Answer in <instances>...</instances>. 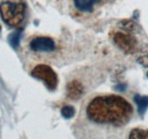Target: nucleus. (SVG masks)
Returning a JSON list of instances; mask_svg holds the SVG:
<instances>
[{"mask_svg": "<svg viewBox=\"0 0 148 139\" xmlns=\"http://www.w3.org/2000/svg\"><path fill=\"white\" fill-rule=\"evenodd\" d=\"M133 109L124 98L115 95L99 96L87 106V116L99 124L124 125L130 121Z\"/></svg>", "mask_w": 148, "mask_h": 139, "instance_id": "obj_1", "label": "nucleus"}, {"mask_svg": "<svg viewBox=\"0 0 148 139\" xmlns=\"http://www.w3.org/2000/svg\"><path fill=\"white\" fill-rule=\"evenodd\" d=\"M0 15L7 25L17 28L25 17V5L22 1H3L0 3Z\"/></svg>", "mask_w": 148, "mask_h": 139, "instance_id": "obj_2", "label": "nucleus"}, {"mask_svg": "<svg viewBox=\"0 0 148 139\" xmlns=\"http://www.w3.org/2000/svg\"><path fill=\"white\" fill-rule=\"evenodd\" d=\"M31 74L32 76L43 81V83L50 90H55L57 87V82H58L57 75H56L55 71L48 65H43V64L38 65L32 70Z\"/></svg>", "mask_w": 148, "mask_h": 139, "instance_id": "obj_3", "label": "nucleus"}, {"mask_svg": "<svg viewBox=\"0 0 148 139\" xmlns=\"http://www.w3.org/2000/svg\"><path fill=\"white\" fill-rule=\"evenodd\" d=\"M113 41L121 50L127 54H132L137 49V40L128 32H115L113 34Z\"/></svg>", "mask_w": 148, "mask_h": 139, "instance_id": "obj_4", "label": "nucleus"}, {"mask_svg": "<svg viewBox=\"0 0 148 139\" xmlns=\"http://www.w3.org/2000/svg\"><path fill=\"white\" fill-rule=\"evenodd\" d=\"M30 48L37 52H49L55 50V42L48 36H37L30 42Z\"/></svg>", "mask_w": 148, "mask_h": 139, "instance_id": "obj_5", "label": "nucleus"}, {"mask_svg": "<svg viewBox=\"0 0 148 139\" xmlns=\"http://www.w3.org/2000/svg\"><path fill=\"white\" fill-rule=\"evenodd\" d=\"M74 8L80 13H91L103 0H72Z\"/></svg>", "mask_w": 148, "mask_h": 139, "instance_id": "obj_6", "label": "nucleus"}, {"mask_svg": "<svg viewBox=\"0 0 148 139\" xmlns=\"http://www.w3.org/2000/svg\"><path fill=\"white\" fill-rule=\"evenodd\" d=\"M66 91H67V97L69 98L79 99L83 94V86L79 81H71L66 87Z\"/></svg>", "mask_w": 148, "mask_h": 139, "instance_id": "obj_7", "label": "nucleus"}, {"mask_svg": "<svg viewBox=\"0 0 148 139\" xmlns=\"http://www.w3.org/2000/svg\"><path fill=\"white\" fill-rule=\"evenodd\" d=\"M134 103L137 104L138 107V113L140 116H143L148 108V96H140V95H136L133 97Z\"/></svg>", "mask_w": 148, "mask_h": 139, "instance_id": "obj_8", "label": "nucleus"}, {"mask_svg": "<svg viewBox=\"0 0 148 139\" xmlns=\"http://www.w3.org/2000/svg\"><path fill=\"white\" fill-rule=\"evenodd\" d=\"M21 38H22V29L19 30H16L15 32H13L12 34L9 35V43L13 48H18L19 46V42H21Z\"/></svg>", "mask_w": 148, "mask_h": 139, "instance_id": "obj_9", "label": "nucleus"}, {"mask_svg": "<svg viewBox=\"0 0 148 139\" xmlns=\"http://www.w3.org/2000/svg\"><path fill=\"white\" fill-rule=\"evenodd\" d=\"M129 139H148V130L145 129H133L130 132Z\"/></svg>", "mask_w": 148, "mask_h": 139, "instance_id": "obj_10", "label": "nucleus"}, {"mask_svg": "<svg viewBox=\"0 0 148 139\" xmlns=\"http://www.w3.org/2000/svg\"><path fill=\"white\" fill-rule=\"evenodd\" d=\"M138 62L143 66L148 67V49H144L140 52V54L138 55Z\"/></svg>", "mask_w": 148, "mask_h": 139, "instance_id": "obj_11", "label": "nucleus"}, {"mask_svg": "<svg viewBox=\"0 0 148 139\" xmlns=\"http://www.w3.org/2000/svg\"><path fill=\"white\" fill-rule=\"evenodd\" d=\"M74 114H75V111H74V108L72 106H64V107L62 108V115H63V118H65V119H71V118H73Z\"/></svg>", "mask_w": 148, "mask_h": 139, "instance_id": "obj_12", "label": "nucleus"}, {"mask_svg": "<svg viewBox=\"0 0 148 139\" xmlns=\"http://www.w3.org/2000/svg\"><path fill=\"white\" fill-rule=\"evenodd\" d=\"M147 78H148V73H147Z\"/></svg>", "mask_w": 148, "mask_h": 139, "instance_id": "obj_13", "label": "nucleus"}]
</instances>
